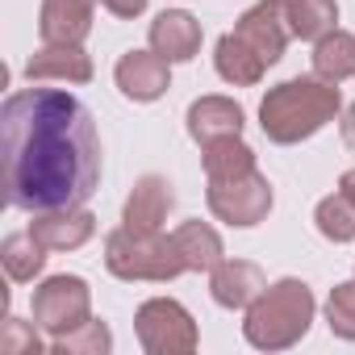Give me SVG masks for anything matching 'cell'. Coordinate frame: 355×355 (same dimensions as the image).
Listing matches in <instances>:
<instances>
[{
    "label": "cell",
    "instance_id": "obj_1",
    "mask_svg": "<svg viewBox=\"0 0 355 355\" xmlns=\"http://www.w3.org/2000/svg\"><path fill=\"white\" fill-rule=\"evenodd\" d=\"M5 197L21 214L88 205L101 184V134L67 88H21L0 105Z\"/></svg>",
    "mask_w": 355,
    "mask_h": 355
},
{
    "label": "cell",
    "instance_id": "obj_2",
    "mask_svg": "<svg viewBox=\"0 0 355 355\" xmlns=\"http://www.w3.org/2000/svg\"><path fill=\"white\" fill-rule=\"evenodd\" d=\"M338 113H343L338 84H330L322 76H293L263 92L259 130L276 146H297V142L313 138L322 125H330Z\"/></svg>",
    "mask_w": 355,
    "mask_h": 355
},
{
    "label": "cell",
    "instance_id": "obj_3",
    "mask_svg": "<svg viewBox=\"0 0 355 355\" xmlns=\"http://www.w3.org/2000/svg\"><path fill=\"white\" fill-rule=\"evenodd\" d=\"M318 313L313 288L297 276H284L276 284H268L251 305H247V322H243V338L255 351H288L309 334V322Z\"/></svg>",
    "mask_w": 355,
    "mask_h": 355
},
{
    "label": "cell",
    "instance_id": "obj_4",
    "mask_svg": "<svg viewBox=\"0 0 355 355\" xmlns=\"http://www.w3.org/2000/svg\"><path fill=\"white\" fill-rule=\"evenodd\" d=\"M105 268L117 280H130V284L134 280L167 284L180 272H189L171 234H163V230H130V226H117L105 239Z\"/></svg>",
    "mask_w": 355,
    "mask_h": 355
},
{
    "label": "cell",
    "instance_id": "obj_5",
    "mask_svg": "<svg viewBox=\"0 0 355 355\" xmlns=\"http://www.w3.org/2000/svg\"><path fill=\"white\" fill-rule=\"evenodd\" d=\"M134 330H138V343L146 355H184V351H197V343H201L193 313L171 297L142 301L134 313Z\"/></svg>",
    "mask_w": 355,
    "mask_h": 355
},
{
    "label": "cell",
    "instance_id": "obj_6",
    "mask_svg": "<svg viewBox=\"0 0 355 355\" xmlns=\"http://www.w3.org/2000/svg\"><path fill=\"white\" fill-rule=\"evenodd\" d=\"M209 214L226 226H259L268 214H272V184H268V175L255 167V171H243V175H226V180H209Z\"/></svg>",
    "mask_w": 355,
    "mask_h": 355
},
{
    "label": "cell",
    "instance_id": "obj_7",
    "mask_svg": "<svg viewBox=\"0 0 355 355\" xmlns=\"http://www.w3.org/2000/svg\"><path fill=\"white\" fill-rule=\"evenodd\" d=\"M92 318V288L84 276H46L34 288V322L38 330H46L51 338L84 326Z\"/></svg>",
    "mask_w": 355,
    "mask_h": 355
},
{
    "label": "cell",
    "instance_id": "obj_8",
    "mask_svg": "<svg viewBox=\"0 0 355 355\" xmlns=\"http://www.w3.org/2000/svg\"><path fill=\"white\" fill-rule=\"evenodd\" d=\"M113 80L121 88L125 101L134 105H150L171 88V63L155 51H125L113 67Z\"/></svg>",
    "mask_w": 355,
    "mask_h": 355
},
{
    "label": "cell",
    "instance_id": "obj_9",
    "mask_svg": "<svg viewBox=\"0 0 355 355\" xmlns=\"http://www.w3.org/2000/svg\"><path fill=\"white\" fill-rule=\"evenodd\" d=\"M234 34L272 67V63H280V55H284V46H288V21H284V0H259V5H251L243 17H239V26H234Z\"/></svg>",
    "mask_w": 355,
    "mask_h": 355
},
{
    "label": "cell",
    "instance_id": "obj_10",
    "mask_svg": "<svg viewBox=\"0 0 355 355\" xmlns=\"http://www.w3.org/2000/svg\"><path fill=\"white\" fill-rule=\"evenodd\" d=\"M92 76V55L76 42H42V51H34L26 63L30 84H88Z\"/></svg>",
    "mask_w": 355,
    "mask_h": 355
},
{
    "label": "cell",
    "instance_id": "obj_11",
    "mask_svg": "<svg viewBox=\"0 0 355 355\" xmlns=\"http://www.w3.org/2000/svg\"><path fill=\"white\" fill-rule=\"evenodd\" d=\"M184 121H189V138L197 146H214V142H226V138H243L247 113L230 96H201V101L189 105Z\"/></svg>",
    "mask_w": 355,
    "mask_h": 355
},
{
    "label": "cell",
    "instance_id": "obj_12",
    "mask_svg": "<svg viewBox=\"0 0 355 355\" xmlns=\"http://www.w3.org/2000/svg\"><path fill=\"white\" fill-rule=\"evenodd\" d=\"M171 209H175L171 180L150 171L142 180H134V189H130V197L121 205V226H130V230H163Z\"/></svg>",
    "mask_w": 355,
    "mask_h": 355
},
{
    "label": "cell",
    "instance_id": "obj_13",
    "mask_svg": "<svg viewBox=\"0 0 355 355\" xmlns=\"http://www.w3.org/2000/svg\"><path fill=\"white\" fill-rule=\"evenodd\" d=\"M146 38H150V51L163 55L167 63H189V59H197L205 34H201V21L193 13H184V9H163L150 21Z\"/></svg>",
    "mask_w": 355,
    "mask_h": 355
},
{
    "label": "cell",
    "instance_id": "obj_14",
    "mask_svg": "<svg viewBox=\"0 0 355 355\" xmlns=\"http://www.w3.org/2000/svg\"><path fill=\"white\" fill-rule=\"evenodd\" d=\"M92 17H96V0H42L38 34H42V42L84 46V38L92 34Z\"/></svg>",
    "mask_w": 355,
    "mask_h": 355
},
{
    "label": "cell",
    "instance_id": "obj_15",
    "mask_svg": "<svg viewBox=\"0 0 355 355\" xmlns=\"http://www.w3.org/2000/svg\"><path fill=\"white\" fill-rule=\"evenodd\" d=\"M30 230L38 234V243H42L46 251H76V247H84V243L96 234V218H92L84 205L46 209V214H34Z\"/></svg>",
    "mask_w": 355,
    "mask_h": 355
},
{
    "label": "cell",
    "instance_id": "obj_16",
    "mask_svg": "<svg viewBox=\"0 0 355 355\" xmlns=\"http://www.w3.org/2000/svg\"><path fill=\"white\" fill-rule=\"evenodd\" d=\"M263 288H268V276L251 259H222L209 272V297L222 309H247Z\"/></svg>",
    "mask_w": 355,
    "mask_h": 355
},
{
    "label": "cell",
    "instance_id": "obj_17",
    "mask_svg": "<svg viewBox=\"0 0 355 355\" xmlns=\"http://www.w3.org/2000/svg\"><path fill=\"white\" fill-rule=\"evenodd\" d=\"M214 67H218V76H222L226 84H234V88H251V84H259L263 71H268V63H263L234 30L218 38V46H214Z\"/></svg>",
    "mask_w": 355,
    "mask_h": 355
},
{
    "label": "cell",
    "instance_id": "obj_18",
    "mask_svg": "<svg viewBox=\"0 0 355 355\" xmlns=\"http://www.w3.org/2000/svg\"><path fill=\"white\" fill-rule=\"evenodd\" d=\"M171 239H175V247H180V259H184L189 272H214L226 259L222 234L209 222H184V226H175Z\"/></svg>",
    "mask_w": 355,
    "mask_h": 355
},
{
    "label": "cell",
    "instance_id": "obj_19",
    "mask_svg": "<svg viewBox=\"0 0 355 355\" xmlns=\"http://www.w3.org/2000/svg\"><path fill=\"white\" fill-rule=\"evenodd\" d=\"M284 21H288V34L301 38V42H318L326 38L330 30H338V5L334 0H284Z\"/></svg>",
    "mask_w": 355,
    "mask_h": 355
},
{
    "label": "cell",
    "instance_id": "obj_20",
    "mask_svg": "<svg viewBox=\"0 0 355 355\" xmlns=\"http://www.w3.org/2000/svg\"><path fill=\"white\" fill-rule=\"evenodd\" d=\"M313 76L343 84L347 76H355V34L347 30H330L326 38L313 42Z\"/></svg>",
    "mask_w": 355,
    "mask_h": 355
},
{
    "label": "cell",
    "instance_id": "obj_21",
    "mask_svg": "<svg viewBox=\"0 0 355 355\" xmlns=\"http://www.w3.org/2000/svg\"><path fill=\"white\" fill-rule=\"evenodd\" d=\"M0 263H5L9 280L26 284V280H34L46 268V247L38 243L34 230H17V234H9L5 243H0Z\"/></svg>",
    "mask_w": 355,
    "mask_h": 355
},
{
    "label": "cell",
    "instance_id": "obj_22",
    "mask_svg": "<svg viewBox=\"0 0 355 355\" xmlns=\"http://www.w3.org/2000/svg\"><path fill=\"white\" fill-rule=\"evenodd\" d=\"M313 226L330 243H355V201L343 189L330 193V197H322L318 209H313Z\"/></svg>",
    "mask_w": 355,
    "mask_h": 355
},
{
    "label": "cell",
    "instance_id": "obj_23",
    "mask_svg": "<svg viewBox=\"0 0 355 355\" xmlns=\"http://www.w3.org/2000/svg\"><path fill=\"white\" fill-rule=\"evenodd\" d=\"M201 163H205V180H226V175L255 171V150L243 138H226V142L201 146Z\"/></svg>",
    "mask_w": 355,
    "mask_h": 355
},
{
    "label": "cell",
    "instance_id": "obj_24",
    "mask_svg": "<svg viewBox=\"0 0 355 355\" xmlns=\"http://www.w3.org/2000/svg\"><path fill=\"white\" fill-rule=\"evenodd\" d=\"M51 351H55V355H109V351H113V330H109L105 322L88 318L84 326H76V330L51 338Z\"/></svg>",
    "mask_w": 355,
    "mask_h": 355
},
{
    "label": "cell",
    "instance_id": "obj_25",
    "mask_svg": "<svg viewBox=\"0 0 355 355\" xmlns=\"http://www.w3.org/2000/svg\"><path fill=\"white\" fill-rule=\"evenodd\" d=\"M326 326L338 338L355 343V280L330 288V297H326Z\"/></svg>",
    "mask_w": 355,
    "mask_h": 355
},
{
    "label": "cell",
    "instance_id": "obj_26",
    "mask_svg": "<svg viewBox=\"0 0 355 355\" xmlns=\"http://www.w3.org/2000/svg\"><path fill=\"white\" fill-rule=\"evenodd\" d=\"M38 322H21V318H5V330H0V351L9 355H38L42 338L34 330Z\"/></svg>",
    "mask_w": 355,
    "mask_h": 355
},
{
    "label": "cell",
    "instance_id": "obj_27",
    "mask_svg": "<svg viewBox=\"0 0 355 355\" xmlns=\"http://www.w3.org/2000/svg\"><path fill=\"white\" fill-rule=\"evenodd\" d=\"M101 5H105L113 17H125V21H130V17H142V13H146L150 0H101Z\"/></svg>",
    "mask_w": 355,
    "mask_h": 355
},
{
    "label": "cell",
    "instance_id": "obj_28",
    "mask_svg": "<svg viewBox=\"0 0 355 355\" xmlns=\"http://www.w3.org/2000/svg\"><path fill=\"white\" fill-rule=\"evenodd\" d=\"M338 134H343V142L355 150V105H347L343 109V121H338Z\"/></svg>",
    "mask_w": 355,
    "mask_h": 355
},
{
    "label": "cell",
    "instance_id": "obj_29",
    "mask_svg": "<svg viewBox=\"0 0 355 355\" xmlns=\"http://www.w3.org/2000/svg\"><path fill=\"white\" fill-rule=\"evenodd\" d=\"M338 189H343V193H347V197L355 201V167H351V171H343V180H338Z\"/></svg>",
    "mask_w": 355,
    "mask_h": 355
}]
</instances>
